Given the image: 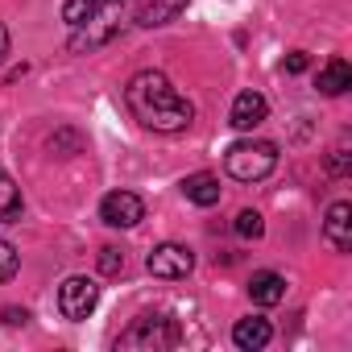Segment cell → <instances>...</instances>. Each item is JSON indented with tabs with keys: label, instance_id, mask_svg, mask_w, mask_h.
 I'll use <instances>...</instances> for the list:
<instances>
[{
	"label": "cell",
	"instance_id": "603a6c76",
	"mask_svg": "<svg viewBox=\"0 0 352 352\" xmlns=\"http://www.w3.org/2000/svg\"><path fill=\"white\" fill-rule=\"evenodd\" d=\"M9 54V30H5V21H0V58Z\"/></svg>",
	"mask_w": 352,
	"mask_h": 352
},
{
	"label": "cell",
	"instance_id": "7c38bea8",
	"mask_svg": "<svg viewBox=\"0 0 352 352\" xmlns=\"http://www.w3.org/2000/svg\"><path fill=\"white\" fill-rule=\"evenodd\" d=\"M187 9V0H145L141 13H137V25L145 30H157V25H170L174 17H179Z\"/></svg>",
	"mask_w": 352,
	"mask_h": 352
},
{
	"label": "cell",
	"instance_id": "6da1fadb",
	"mask_svg": "<svg viewBox=\"0 0 352 352\" xmlns=\"http://www.w3.org/2000/svg\"><path fill=\"white\" fill-rule=\"evenodd\" d=\"M124 104L153 133H183L195 120V104L174 91V83L162 71H137L124 87Z\"/></svg>",
	"mask_w": 352,
	"mask_h": 352
},
{
	"label": "cell",
	"instance_id": "8fae6325",
	"mask_svg": "<svg viewBox=\"0 0 352 352\" xmlns=\"http://www.w3.org/2000/svg\"><path fill=\"white\" fill-rule=\"evenodd\" d=\"M183 195L191 204H199V208H212V204H220V179H216V174H208V170L187 174V179H183Z\"/></svg>",
	"mask_w": 352,
	"mask_h": 352
},
{
	"label": "cell",
	"instance_id": "9c48e42d",
	"mask_svg": "<svg viewBox=\"0 0 352 352\" xmlns=\"http://www.w3.org/2000/svg\"><path fill=\"white\" fill-rule=\"evenodd\" d=\"M323 232H327V241H331L336 253H352V204H344V199L331 204Z\"/></svg>",
	"mask_w": 352,
	"mask_h": 352
},
{
	"label": "cell",
	"instance_id": "5bb4252c",
	"mask_svg": "<svg viewBox=\"0 0 352 352\" xmlns=\"http://www.w3.org/2000/svg\"><path fill=\"white\" fill-rule=\"evenodd\" d=\"M315 87H319L323 96H344V91L352 87V67H348V58H331V63L319 71Z\"/></svg>",
	"mask_w": 352,
	"mask_h": 352
},
{
	"label": "cell",
	"instance_id": "4fadbf2b",
	"mask_svg": "<svg viewBox=\"0 0 352 352\" xmlns=\"http://www.w3.org/2000/svg\"><path fill=\"white\" fill-rule=\"evenodd\" d=\"M249 294H253V302H257V307H278V302L286 298V282H282V274L261 270V274H253Z\"/></svg>",
	"mask_w": 352,
	"mask_h": 352
},
{
	"label": "cell",
	"instance_id": "d6986e66",
	"mask_svg": "<svg viewBox=\"0 0 352 352\" xmlns=\"http://www.w3.org/2000/svg\"><path fill=\"white\" fill-rule=\"evenodd\" d=\"M17 265H21V257H17V249L0 236V282H9L13 274H17Z\"/></svg>",
	"mask_w": 352,
	"mask_h": 352
},
{
	"label": "cell",
	"instance_id": "e0dca14e",
	"mask_svg": "<svg viewBox=\"0 0 352 352\" xmlns=\"http://www.w3.org/2000/svg\"><path fill=\"white\" fill-rule=\"evenodd\" d=\"M232 228H236V236H241V241H257V236L265 232V220H261L257 212H241Z\"/></svg>",
	"mask_w": 352,
	"mask_h": 352
},
{
	"label": "cell",
	"instance_id": "ac0fdd59",
	"mask_svg": "<svg viewBox=\"0 0 352 352\" xmlns=\"http://www.w3.org/2000/svg\"><path fill=\"white\" fill-rule=\"evenodd\" d=\"M120 270H124V249H116V245H104V249H100V274L116 278Z\"/></svg>",
	"mask_w": 352,
	"mask_h": 352
},
{
	"label": "cell",
	"instance_id": "30bf717a",
	"mask_svg": "<svg viewBox=\"0 0 352 352\" xmlns=\"http://www.w3.org/2000/svg\"><path fill=\"white\" fill-rule=\"evenodd\" d=\"M270 336H274V327H270V319H261V315H249V319H241V323L232 327V344H236V348H245V352L265 348V344H270Z\"/></svg>",
	"mask_w": 352,
	"mask_h": 352
},
{
	"label": "cell",
	"instance_id": "277c9868",
	"mask_svg": "<svg viewBox=\"0 0 352 352\" xmlns=\"http://www.w3.org/2000/svg\"><path fill=\"white\" fill-rule=\"evenodd\" d=\"M96 302H100V286H96L91 278H83V274H75V278H67V282L58 286V311H63L71 323H83V319L96 311Z\"/></svg>",
	"mask_w": 352,
	"mask_h": 352
},
{
	"label": "cell",
	"instance_id": "ffe728a7",
	"mask_svg": "<svg viewBox=\"0 0 352 352\" xmlns=\"http://www.w3.org/2000/svg\"><path fill=\"white\" fill-rule=\"evenodd\" d=\"M282 67H286V75H302V71L311 67V58H307L302 50H294V54H286V63H282Z\"/></svg>",
	"mask_w": 352,
	"mask_h": 352
},
{
	"label": "cell",
	"instance_id": "9a60e30c",
	"mask_svg": "<svg viewBox=\"0 0 352 352\" xmlns=\"http://www.w3.org/2000/svg\"><path fill=\"white\" fill-rule=\"evenodd\" d=\"M124 0H67L63 5V21L75 30V25H83V21H91L96 13H104V9H120Z\"/></svg>",
	"mask_w": 352,
	"mask_h": 352
},
{
	"label": "cell",
	"instance_id": "3957f363",
	"mask_svg": "<svg viewBox=\"0 0 352 352\" xmlns=\"http://www.w3.org/2000/svg\"><path fill=\"white\" fill-rule=\"evenodd\" d=\"M174 344H179V327H174L170 315H141V319H133V327L120 336V348H145V352L174 348Z\"/></svg>",
	"mask_w": 352,
	"mask_h": 352
},
{
	"label": "cell",
	"instance_id": "44dd1931",
	"mask_svg": "<svg viewBox=\"0 0 352 352\" xmlns=\"http://www.w3.org/2000/svg\"><path fill=\"white\" fill-rule=\"evenodd\" d=\"M327 170H331V174H348V149H344V145H340V149H331Z\"/></svg>",
	"mask_w": 352,
	"mask_h": 352
},
{
	"label": "cell",
	"instance_id": "ba28073f",
	"mask_svg": "<svg viewBox=\"0 0 352 352\" xmlns=\"http://www.w3.org/2000/svg\"><path fill=\"white\" fill-rule=\"evenodd\" d=\"M265 112H270V104H265V96H261V91H241V96L232 100L228 124H232V129H241V133H249V129H257V124L265 120Z\"/></svg>",
	"mask_w": 352,
	"mask_h": 352
},
{
	"label": "cell",
	"instance_id": "8992f818",
	"mask_svg": "<svg viewBox=\"0 0 352 352\" xmlns=\"http://www.w3.org/2000/svg\"><path fill=\"white\" fill-rule=\"evenodd\" d=\"M145 270H149L153 278H162V282L187 278V274L195 270V253H191L187 245H174V241H166V245H157V249L145 257Z\"/></svg>",
	"mask_w": 352,
	"mask_h": 352
},
{
	"label": "cell",
	"instance_id": "52a82bcc",
	"mask_svg": "<svg viewBox=\"0 0 352 352\" xmlns=\"http://www.w3.org/2000/svg\"><path fill=\"white\" fill-rule=\"evenodd\" d=\"M100 220H104L108 228H133V224L145 220V204H141V195H133V191H112V195H104V204H100Z\"/></svg>",
	"mask_w": 352,
	"mask_h": 352
},
{
	"label": "cell",
	"instance_id": "2e32d148",
	"mask_svg": "<svg viewBox=\"0 0 352 352\" xmlns=\"http://www.w3.org/2000/svg\"><path fill=\"white\" fill-rule=\"evenodd\" d=\"M17 216H21V191L9 174L0 170V220H17Z\"/></svg>",
	"mask_w": 352,
	"mask_h": 352
},
{
	"label": "cell",
	"instance_id": "5b68a950",
	"mask_svg": "<svg viewBox=\"0 0 352 352\" xmlns=\"http://www.w3.org/2000/svg\"><path fill=\"white\" fill-rule=\"evenodd\" d=\"M120 9H104V13H96L91 21H83V25H75V34H71V54H91V50H100L104 42H112L116 38V30H120Z\"/></svg>",
	"mask_w": 352,
	"mask_h": 352
},
{
	"label": "cell",
	"instance_id": "7a4b0ae2",
	"mask_svg": "<svg viewBox=\"0 0 352 352\" xmlns=\"http://www.w3.org/2000/svg\"><path fill=\"white\" fill-rule=\"evenodd\" d=\"M274 166H278V145L274 141H261V137L236 141L224 153V170L232 174L236 183H261L265 174H274Z\"/></svg>",
	"mask_w": 352,
	"mask_h": 352
},
{
	"label": "cell",
	"instance_id": "7402d4cb",
	"mask_svg": "<svg viewBox=\"0 0 352 352\" xmlns=\"http://www.w3.org/2000/svg\"><path fill=\"white\" fill-rule=\"evenodd\" d=\"M0 319H5L9 327H17V323H25V319H30V311H25V307H5V311H0Z\"/></svg>",
	"mask_w": 352,
	"mask_h": 352
}]
</instances>
